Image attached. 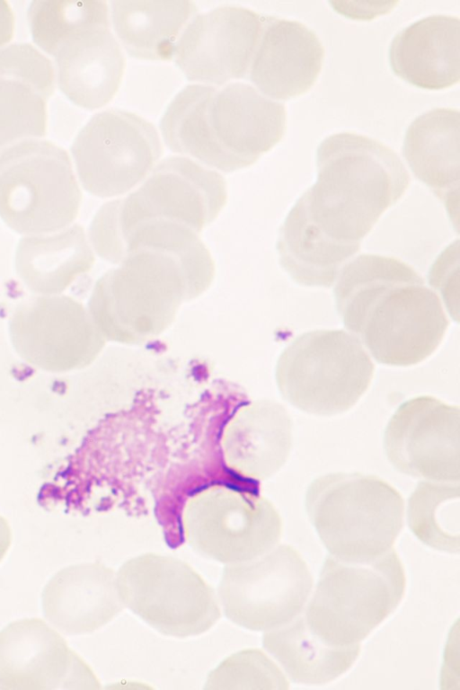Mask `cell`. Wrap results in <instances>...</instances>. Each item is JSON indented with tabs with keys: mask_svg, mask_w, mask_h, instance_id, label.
I'll list each match as a JSON object with an SVG mask.
<instances>
[{
	"mask_svg": "<svg viewBox=\"0 0 460 690\" xmlns=\"http://www.w3.org/2000/svg\"><path fill=\"white\" fill-rule=\"evenodd\" d=\"M116 575L124 606L161 633L198 635L220 616L217 595L181 560L146 553L126 562Z\"/></svg>",
	"mask_w": 460,
	"mask_h": 690,
	"instance_id": "obj_8",
	"label": "cell"
},
{
	"mask_svg": "<svg viewBox=\"0 0 460 690\" xmlns=\"http://www.w3.org/2000/svg\"><path fill=\"white\" fill-rule=\"evenodd\" d=\"M50 57L57 86L72 102L88 110L101 108L112 99L125 67L110 16L76 29L59 42Z\"/></svg>",
	"mask_w": 460,
	"mask_h": 690,
	"instance_id": "obj_17",
	"label": "cell"
},
{
	"mask_svg": "<svg viewBox=\"0 0 460 690\" xmlns=\"http://www.w3.org/2000/svg\"><path fill=\"white\" fill-rule=\"evenodd\" d=\"M96 283L89 308L102 334L137 342L163 332L184 301L204 292L176 255L154 249L125 253Z\"/></svg>",
	"mask_w": 460,
	"mask_h": 690,
	"instance_id": "obj_2",
	"label": "cell"
},
{
	"mask_svg": "<svg viewBox=\"0 0 460 690\" xmlns=\"http://www.w3.org/2000/svg\"><path fill=\"white\" fill-rule=\"evenodd\" d=\"M460 113L435 108L416 118L406 130L402 152L413 174L458 217Z\"/></svg>",
	"mask_w": 460,
	"mask_h": 690,
	"instance_id": "obj_22",
	"label": "cell"
},
{
	"mask_svg": "<svg viewBox=\"0 0 460 690\" xmlns=\"http://www.w3.org/2000/svg\"><path fill=\"white\" fill-rule=\"evenodd\" d=\"M207 689H287L288 678L259 650H245L226 659L207 680Z\"/></svg>",
	"mask_w": 460,
	"mask_h": 690,
	"instance_id": "obj_30",
	"label": "cell"
},
{
	"mask_svg": "<svg viewBox=\"0 0 460 690\" xmlns=\"http://www.w3.org/2000/svg\"><path fill=\"white\" fill-rule=\"evenodd\" d=\"M0 688L98 689L89 666L62 636L38 618L13 622L0 632Z\"/></svg>",
	"mask_w": 460,
	"mask_h": 690,
	"instance_id": "obj_16",
	"label": "cell"
},
{
	"mask_svg": "<svg viewBox=\"0 0 460 690\" xmlns=\"http://www.w3.org/2000/svg\"><path fill=\"white\" fill-rule=\"evenodd\" d=\"M448 325L442 301L421 279L385 289L350 333L377 362L408 367L438 349Z\"/></svg>",
	"mask_w": 460,
	"mask_h": 690,
	"instance_id": "obj_12",
	"label": "cell"
},
{
	"mask_svg": "<svg viewBox=\"0 0 460 690\" xmlns=\"http://www.w3.org/2000/svg\"><path fill=\"white\" fill-rule=\"evenodd\" d=\"M312 587L313 577L301 554L291 545L278 544L258 557L227 564L217 595L229 620L265 632L301 615Z\"/></svg>",
	"mask_w": 460,
	"mask_h": 690,
	"instance_id": "obj_10",
	"label": "cell"
},
{
	"mask_svg": "<svg viewBox=\"0 0 460 690\" xmlns=\"http://www.w3.org/2000/svg\"><path fill=\"white\" fill-rule=\"evenodd\" d=\"M110 21L119 42L133 57L170 59L190 19L197 13L190 0H115Z\"/></svg>",
	"mask_w": 460,
	"mask_h": 690,
	"instance_id": "obj_24",
	"label": "cell"
},
{
	"mask_svg": "<svg viewBox=\"0 0 460 690\" xmlns=\"http://www.w3.org/2000/svg\"><path fill=\"white\" fill-rule=\"evenodd\" d=\"M285 105L254 86L195 84L181 122L184 142L207 166L231 172L253 164L283 137Z\"/></svg>",
	"mask_w": 460,
	"mask_h": 690,
	"instance_id": "obj_3",
	"label": "cell"
},
{
	"mask_svg": "<svg viewBox=\"0 0 460 690\" xmlns=\"http://www.w3.org/2000/svg\"><path fill=\"white\" fill-rule=\"evenodd\" d=\"M14 29V13L8 2L0 0V49L11 43Z\"/></svg>",
	"mask_w": 460,
	"mask_h": 690,
	"instance_id": "obj_32",
	"label": "cell"
},
{
	"mask_svg": "<svg viewBox=\"0 0 460 690\" xmlns=\"http://www.w3.org/2000/svg\"><path fill=\"white\" fill-rule=\"evenodd\" d=\"M262 644L291 681L316 686L333 681L347 672L360 647H335L318 638L303 613L279 628L265 632Z\"/></svg>",
	"mask_w": 460,
	"mask_h": 690,
	"instance_id": "obj_25",
	"label": "cell"
},
{
	"mask_svg": "<svg viewBox=\"0 0 460 690\" xmlns=\"http://www.w3.org/2000/svg\"><path fill=\"white\" fill-rule=\"evenodd\" d=\"M110 15L106 2L95 0H35L28 8L30 32L49 58L58 43L77 28Z\"/></svg>",
	"mask_w": 460,
	"mask_h": 690,
	"instance_id": "obj_29",
	"label": "cell"
},
{
	"mask_svg": "<svg viewBox=\"0 0 460 690\" xmlns=\"http://www.w3.org/2000/svg\"><path fill=\"white\" fill-rule=\"evenodd\" d=\"M124 607L116 573L97 562L60 570L42 592L45 617L67 635L92 632L111 622Z\"/></svg>",
	"mask_w": 460,
	"mask_h": 690,
	"instance_id": "obj_20",
	"label": "cell"
},
{
	"mask_svg": "<svg viewBox=\"0 0 460 690\" xmlns=\"http://www.w3.org/2000/svg\"><path fill=\"white\" fill-rule=\"evenodd\" d=\"M460 410L432 396L402 403L385 431L384 447L393 466L409 476L459 482Z\"/></svg>",
	"mask_w": 460,
	"mask_h": 690,
	"instance_id": "obj_15",
	"label": "cell"
},
{
	"mask_svg": "<svg viewBox=\"0 0 460 690\" xmlns=\"http://www.w3.org/2000/svg\"><path fill=\"white\" fill-rule=\"evenodd\" d=\"M246 462L251 473L266 478L287 461L292 447V421L285 408L274 402L256 404L247 419Z\"/></svg>",
	"mask_w": 460,
	"mask_h": 690,
	"instance_id": "obj_28",
	"label": "cell"
},
{
	"mask_svg": "<svg viewBox=\"0 0 460 690\" xmlns=\"http://www.w3.org/2000/svg\"><path fill=\"white\" fill-rule=\"evenodd\" d=\"M162 154L151 122L128 111L107 109L79 130L69 155L79 183L95 196L109 198L138 186Z\"/></svg>",
	"mask_w": 460,
	"mask_h": 690,
	"instance_id": "obj_9",
	"label": "cell"
},
{
	"mask_svg": "<svg viewBox=\"0 0 460 690\" xmlns=\"http://www.w3.org/2000/svg\"><path fill=\"white\" fill-rule=\"evenodd\" d=\"M80 183L70 155L56 143L26 139L0 152V214L12 223H69Z\"/></svg>",
	"mask_w": 460,
	"mask_h": 690,
	"instance_id": "obj_11",
	"label": "cell"
},
{
	"mask_svg": "<svg viewBox=\"0 0 460 690\" xmlns=\"http://www.w3.org/2000/svg\"><path fill=\"white\" fill-rule=\"evenodd\" d=\"M423 279L406 262L378 254L355 256L339 272L334 282V300L349 332L375 299L390 286Z\"/></svg>",
	"mask_w": 460,
	"mask_h": 690,
	"instance_id": "obj_26",
	"label": "cell"
},
{
	"mask_svg": "<svg viewBox=\"0 0 460 690\" xmlns=\"http://www.w3.org/2000/svg\"><path fill=\"white\" fill-rule=\"evenodd\" d=\"M185 541L200 554L227 564L258 557L280 539L274 506L253 492L217 491L192 500L182 518Z\"/></svg>",
	"mask_w": 460,
	"mask_h": 690,
	"instance_id": "obj_13",
	"label": "cell"
},
{
	"mask_svg": "<svg viewBox=\"0 0 460 690\" xmlns=\"http://www.w3.org/2000/svg\"><path fill=\"white\" fill-rule=\"evenodd\" d=\"M372 359L343 330L301 334L280 355L276 379L282 396L307 413L331 416L354 406L374 376Z\"/></svg>",
	"mask_w": 460,
	"mask_h": 690,
	"instance_id": "obj_7",
	"label": "cell"
},
{
	"mask_svg": "<svg viewBox=\"0 0 460 690\" xmlns=\"http://www.w3.org/2000/svg\"><path fill=\"white\" fill-rule=\"evenodd\" d=\"M226 197L225 179L216 170L186 156H168L128 196L101 208L93 224V242L106 259L119 262L121 237L135 226L160 220L199 234L217 217Z\"/></svg>",
	"mask_w": 460,
	"mask_h": 690,
	"instance_id": "obj_4",
	"label": "cell"
},
{
	"mask_svg": "<svg viewBox=\"0 0 460 690\" xmlns=\"http://www.w3.org/2000/svg\"><path fill=\"white\" fill-rule=\"evenodd\" d=\"M305 509L330 555L347 562L374 561L393 549L403 525L401 494L381 478L358 473L320 476Z\"/></svg>",
	"mask_w": 460,
	"mask_h": 690,
	"instance_id": "obj_5",
	"label": "cell"
},
{
	"mask_svg": "<svg viewBox=\"0 0 460 690\" xmlns=\"http://www.w3.org/2000/svg\"><path fill=\"white\" fill-rule=\"evenodd\" d=\"M429 284L447 307L452 317L457 319L458 310V242L451 244L437 261L429 273Z\"/></svg>",
	"mask_w": 460,
	"mask_h": 690,
	"instance_id": "obj_31",
	"label": "cell"
},
{
	"mask_svg": "<svg viewBox=\"0 0 460 690\" xmlns=\"http://www.w3.org/2000/svg\"><path fill=\"white\" fill-rule=\"evenodd\" d=\"M396 75L420 88L439 90L460 78V20L429 15L400 31L389 49Z\"/></svg>",
	"mask_w": 460,
	"mask_h": 690,
	"instance_id": "obj_21",
	"label": "cell"
},
{
	"mask_svg": "<svg viewBox=\"0 0 460 690\" xmlns=\"http://www.w3.org/2000/svg\"><path fill=\"white\" fill-rule=\"evenodd\" d=\"M360 249V243L336 240L312 219L301 198L285 218L277 250L281 266L297 283L329 288Z\"/></svg>",
	"mask_w": 460,
	"mask_h": 690,
	"instance_id": "obj_23",
	"label": "cell"
},
{
	"mask_svg": "<svg viewBox=\"0 0 460 690\" xmlns=\"http://www.w3.org/2000/svg\"><path fill=\"white\" fill-rule=\"evenodd\" d=\"M316 164L317 180L300 198L319 227L342 242L360 243L410 184L392 148L353 132L324 138Z\"/></svg>",
	"mask_w": 460,
	"mask_h": 690,
	"instance_id": "obj_1",
	"label": "cell"
},
{
	"mask_svg": "<svg viewBox=\"0 0 460 690\" xmlns=\"http://www.w3.org/2000/svg\"><path fill=\"white\" fill-rule=\"evenodd\" d=\"M12 542V533L7 521L0 516V562L5 556Z\"/></svg>",
	"mask_w": 460,
	"mask_h": 690,
	"instance_id": "obj_33",
	"label": "cell"
},
{
	"mask_svg": "<svg viewBox=\"0 0 460 690\" xmlns=\"http://www.w3.org/2000/svg\"><path fill=\"white\" fill-rule=\"evenodd\" d=\"M56 86L51 58L34 44L10 43L0 49V152L44 137L48 102Z\"/></svg>",
	"mask_w": 460,
	"mask_h": 690,
	"instance_id": "obj_18",
	"label": "cell"
},
{
	"mask_svg": "<svg viewBox=\"0 0 460 690\" xmlns=\"http://www.w3.org/2000/svg\"><path fill=\"white\" fill-rule=\"evenodd\" d=\"M405 588L404 569L394 549L363 563L329 555L303 615L325 643L358 645L396 609Z\"/></svg>",
	"mask_w": 460,
	"mask_h": 690,
	"instance_id": "obj_6",
	"label": "cell"
},
{
	"mask_svg": "<svg viewBox=\"0 0 460 690\" xmlns=\"http://www.w3.org/2000/svg\"><path fill=\"white\" fill-rule=\"evenodd\" d=\"M264 18L236 5L195 13L182 30L172 57L184 75L198 84L219 86L243 77Z\"/></svg>",
	"mask_w": 460,
	"mask_h": 690,
	"instance_id": "obj_14",
	"label": "cell"
},
{
	"mask_svg": "<svg viewBox=\"0 0 460 690\" xmlns=\"http://www.w3.org/2000/svg\"><path fill=\"white\" fill-rule=\"evenodd\" d=\"M459 482L422 481L411 495L407 520L426 545L457 553L460 549Z\"/></svg>",
	"mask_w": 460,
	"mask_h": 690,
	"instance_id": "obj_27",
	"label": "cell"
},
{
	"mask_svg": "<svg viewBox=\"0 0 460 690\" xmlns=\"http://www.w3.org/2000/svg\"><path fill=\"white\" fill-rule=\"evenodd\" d=\"M323 58L321 40L306 25L266 16L247 74L265 96L288 100L313 86Z\"/></svg>",
	"mask_w": 460,
	"mask_h": 690,
	"instance_id": "obj_19",
	"label": "cell"
}]
</instances>
